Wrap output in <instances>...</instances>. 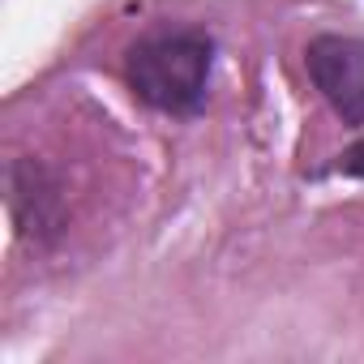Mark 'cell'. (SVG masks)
I'll list each match as a JSON object with an SVG mask.
<instances>
[{"label":"cell","mask_w":364,"mask_h":364,"mask_svg":"<svg viewBox=\"0 0 364 364\" xmlns=\"http://www.w3.org/2000/svg\"><path fill=\"white\" fill-rule=\"evenodd\" d=\"M334 171H338V176H347V180H364V137H355L351 146H343V150H338Z\"/></svg>","instance_id":"cell-4"},{"label":"cell","mask_w":364,"mask_h":364,"mask_svg":"<svg viewBox=\"0 0 364 364\" xmlns=\"http://www.w3.org/2000/svg\"><path fill=\"white\" fill-rule=\"evenodd\" d=\"M9 219H14L18 240H26L35 249H52L65 236L69 210H65L60 180L48 163H39V159L9 163Z\"/></svg>","instance_id":"cell-3"},{"label":"cell","mask_w":364,"mask_h":364,"mask_svg":"<svg viewBox=\"0 0 364 364\" xmlns=\"http://www.w3.org/2000/svg\"><path fill=\"white\" fill-rule=\"evenodd\" d=\"M304 69L326 107L347 129H364V39L321 31L304 43Z\"/></svg>","instance_id":"cell-2"},{"label":"cell","mask_w":364,"mask_h":364,"mask_svg":"<svg viewBox=\"0 0 364 364\" xmlns=\"http://www.w3.org/2000/svg\"><path fill=\"white\" fill-rule=\"evenodd\" d=\"M215 56H219V43L210 31L185 26V22H163V26L141 31L124 48L120 69H124L129 95L141 107H150L159 116L189 120L210 99Z\"/></svg>","instance_id":"cell-1"}]
</instances>
